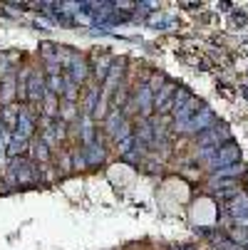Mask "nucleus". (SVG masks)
Instances as JSON below:
<instances>
[{
	"mask_svg": "<svg viewBox=\"0 0 248 250\" xmlns=\"http://www.w3.org/2000/svg\"><path fill=\"white\" fill-rule=\"evenodd\" d=\"M15 84H18V72L15 69L0 80V102H3V106L15 102Z\"/></svg>",
	"mask_w": 248,
	"mask_h": 250,
	"instance_id": "9d476101",
	"label": "nucleus"
},
{
	"mask_svg": "<svg viewBox=\"0 0 248 250\" xmlns=\"http://www.w3.org/2000/svg\"><path fill=\"white\" fill-rule=\"evenodd\" d=\"M40 166L32 164L27 156H20V159H13L10 161V168H8V181L10 186H27V184H35L40 178Z\"/></svg>",
	"mask_w": 248,
	"mask_h": 250,
	"instance_id": "f257e3e1",
	"label": "nucleus"
},
{
	"mask_svg": "<svg viewBox=\"0 0 248 250\" xmlns=\"http://www.w3.org/2000/svg\"><path fill=\"white\" fill-rule=\"evenodd\" d=\"M208 126H214V112H211V109H201V112H196L184 126H174V129H176V131L194 134V131H206Z\"/></svg>",
	"mask_w": 248,
	"mask_h": 250,
	"instance_id": "423d86ee",
	"label": "nucleus"
},
{
	"mask_svg": "<svg viewBox=\"0 0 248 250\" xmlns=\"http://www.w3.org/2000/svg\"><path fill=\"white\" fill-rule=\"evenodd\" d=\"M65 75L69 77V80H72L75 84H85L87 80H90V60L85 57V55H75V60H72V64H69L67 69H65Z\"/></svg>",
	"mask_w": 248,
	"mask_h": 250,
	"instance_id": "39448f33",
	"label": "nucleus"
},
{
	"mask_svg": "<svg viewBox=\"0 0 248 250\" xmlns=\"http://www.w3.org/2000/svg\"><path fill=\"white\" fill-rule=\"evenodd\" d=\"M27 159H30L32 164H38V166H45V164L50 161V146L45 144L40 136H35V139L30 141V146H27Z\"/></svg>",
	"mask_w": 248,
	"mask_h": 250,
	"instance_id": "6e6552de",
	"label": "nucleus"
},
{
	"mask_svg": "<svg viewBox=\"0 0 248 250\" xmlns=\"http://www.w3.org/2000/svg\"><path fill=\"white\" fill-rule=\"evenodd\" d=\"M30 69L32 67H25V69H18V84H15V97L20 104H25L27 99V80H30Z\"/></svg>",
	"mask_w": 248,
	"mask_h": 250,
	"instance_id": "4468645a",
	"label": "nucleus"
},
{
	"mask_svg": "<svg viewBox=\"0 0 248 250\" xmlns=\"http://www.w3.org/2000/svg\"><path fill=\"white\" fill-rule=\"evenodd\" d=\"M40 112L47 119H57V114H60V97H55V94L47 92L45 99H43V104H40Z\"/></svg>",
	"mask_w": 248,
	"mask_h": 250,
	"instance_id": "ddd939ff",
	"label": "nucleus"
},
{
	"mask_svg": "<svg viewBox=\"0 0 248 250\" xmlns=\"http://www.w3.org/2000/svg\"><path fill=\"white\" fill-rule=\"evenodd\" d=\"M82 154H85L87 168H94V166H99L104 159H107V151H104V144H102L99 134H97V141H92L90 146H82Z\"/></svg>",
	"mask_w": 248,
	"mask_h": 250,
	"instance_id": "1a4fd4ad",
	"label": "nucleus"
},
{
	"mask_svg": "<svg viewBox=\"0 0 248 250\" xmlns=\"http://www.w3.org/2000/svg\"><path fill=\"white\" fill-rule=\"evenodd\" d=\"M97 102H99V84H92L90 89H87V97H85V109H82V114H94V109H97Z\"/></svg>",
	"mask_w": 248,
	"mask_h": 250,
	"instance_id": "dca6fc26",
	"label": "nucleus"
},
{
	"mask_svg": "<svg viewBox=\"0 0 248 250\" xmlns=\"http://www.w3.org/2000/svg\"><path fill=\"white\" fill-rule=\"evenodd\" d=\"M47 94V87H45V72L43 69H30V80H27V99L25 104L32 106V109H38V106L43 104Z\"/></svg>",
	"mask_w": 248,
	"mask_h": 250,
	"instance_id": "f03ea898",
	"label": "nucleus"
},
{
	"mask_svg": "<svg viewBox=\"0 0 248 250\" xmlns=\"http://www.w3.org/2000/svg\"><path fill=\"white\" fill-rule=\"evenodd\" d=\"M112 8H117V10H134V8H136V3H114Z\"/></svg>",
	"mask_w": 248,
	"mask_h": 250,
	"instance_id": "412c9836",
	"label": "nucleus"
},
{
	"mask_svg": "<svg viewBox=\"0 0 248 250\" xmlns=\"http://www.w3.org/2000/svg\"><path fill=\"white\" fill-rule=\"evenodd\" d=\"M124 114H122V109H110L107 112V117H104V131H107L110 136H114L117 131H119V126L124 124Z\"/></svg>",
	"mask_w": 248,
	"mask_h": 250,
	"instance_id": "f8f14e48",
	"label": "nucleus"
},
{
	"mask_svg": "<svg viewBox=\"0 0 248 250\" xmlns=\"http://www.w3.org/2000/svg\"><path fill=\"white\" fill-rule=\"evenodd\" d=\"M35 131H38V119H35V109L27 104H20V114H18V124H15V131L18 136L32 141L35 139Z\"/></svg>",
	"mask_w": 248,
	"mask_h": 250,
	"instance_id": "7ed1b4c3",
	"label": "nucleus"
},
{
	"mask_svg": "<svg viewBox=\"0 0 248 250\" xmlns=\"http://www.w3.org/2000/svg\"><path fill=\"white\" fill-rule=\"evenodd\" d=\"M228 238H231L236 245H241V248L248 245V230H246V228H233V230L228 233Z\"/></svg>",
	"mask_w": 248,
	"mask_h": 250,
	"instance_id": "a211bd4d",
	"label": "nucleus"
},
{
	"mask_svg": "<svg viewBox=\"0 0 248 250\" xmlns=\"http://www.w3.org/2000/svg\"><path fill=\"white\" fill-rule=\"evenodd\" d=\"M57 119L69 126V122L77 119V104H75V102H60V114H57Z\"/></svg>",
	"mask_w": 248,
	"mask_h": 250,
	"instance_id": "2eb2a0df",
	"label": "nucleus"
},
{
	"mask_svg": "<svg viewBox=\"0 0 248 250\" xmlns=\"http://www.w3.org/2000/svg\"><path fill=\"white\" fill-rule=\"evenodd\" d=\"M199 144L203 149H219L221 144H231V136H228V131L224 126H208L206 131H201Z\"/></svg>",
	"mask_w": 248,
	"mask_h": 250,
	"instance_id": "20e7f679",
	"label": "nucleus"
},
{
	"mask_svg": "<svg viewBox=\"0 0 248 250\" xmlns=\"http://www.w3.org/2000/svg\"><path fill=\"white\" fill-rule=\"evenodd\" d=\"M214 173H216V181H219V178H224V176H231V178H236V176H241V166H236V164H231V166H224V168H216Z\"/></svg>",
	"mask_w": 248,
	"mask_h": 250,
	"instance_id": "6ab92c4d",
	"label": "nucleus"
},
{
	"mask_svg": "<svg viewBox=\"0 0 248 250\" xmlns=\"http://www.w3.org/2000/svg\"><path fill=\"white\" fill-rule=\"evenodd\" d=\"M18 114H20V102H13V104H8V106H3V109H0V122H3V126H5L8 131H15Z\"/></svg>",
	"mask_w": 248,
	"mask_h": 250,
	"instance_id": "9b49d317",
	"label": "nucleus"
},
{
	"mask_svg": "<svg viewBox=\"0 0 248 250\" xmlns=\"http://www.w3.org/2000/svg\"><path fill=\"white\" fill-rule=\"evenodd\" d=\"M69 159H72V168L77 171V168H87V161H85V154L80 151H69Z\"/></svg>",
	"mask_w": 248,
	"mask_h": 250,
	"instance_id": "aec40b11",
	"label": "nucleus"
},
{
	"mask_svg": "<svg viewBox=\"0 0 248 250\" xmlns=\"http://www.w3.org/2000/svg\"><path fill=\"white\" fill-rule=\"evenodd\" d=\"M176 84H171V82H166L157 94H154V109L161 114V117H166L169 112H171V104H174V94H176Z\"/></svg>",
	"mask_w": 248,
	"mask_h": 250,
	"instance_id": "0eeeda50",
	"label": "nucleus"
},
{
	"mask_svg": "<svg viewBox=\"0 0 248 250\" xmlns=\"http://www.w3.org/2000/svg\"><path fill=\"white\" fill-rule=\"evenodd\" d=\"M189 102H191V92H189V89H176V94H174V104H171V112L176 114L179 109H184Z\"/></svg>",
	"mask_w": 248,
	"mask_h": 250,
	"instance_id": "f3484780",
	"label": "nucleus"
}]
</instances>
